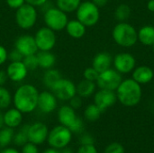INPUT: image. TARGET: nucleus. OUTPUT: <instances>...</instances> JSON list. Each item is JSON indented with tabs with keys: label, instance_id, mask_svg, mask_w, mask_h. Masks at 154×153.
I'll use <instances>...</instances> for the list:
<instances>
[{
	"label": "nucleus",
	"instance_id": "393cba45",
	"mask_svg": "<svg viewBox=\"0 0 154 153\" xmlns=\"http://www.w3.org/2000/svg\"><path fill=\"white\" fill-rule=\"evenodd\" d=\"M60 78H61L60 72L59 70L51 68V69H46L45 73L43 74L42 81H43V84L45 85V87H47L48 88L51 89L53 87V85Z\"/></svg>",
	"mask_w": 154,
	"mask_h": 153
},
{
	"label": "nucleus",
	"instance_id": "0eeeda50",
	"mask_svg": "<svg viewBox=\"0 0 154 153\" xmlns=\"http://www.w3.org/2000/svg\"><path fill=\"white\" fill-rule=\"evenodd\" d=\"M37 21V10L36 7L30 4H23L15 12L16 24L23 30H29L32 28Z\"/></svg>",
	"mask_w": 154,
	"mask_h": 153
},
{
	"label": "nucleus",
	"instance_id": "7ed1b4c3",
	"mask_svg": "<svg viewBox=\"0 0 154 153\" xmlns=\"http://www.w3.org/2000/svg\"><path fill=\"white\" fill-rule=\"evenodd\" d=\"M112 34L115 41L122 47H132L138 40V34L134 27L124 22L115 26Z\"/></svg>",
	"mask_w": 154,
	"mask_h": 153
},
{
	"label": "nucleus",
	"instance_id": "423d86ee",
	"mask_svg": "<svg viewBox=\"0 0 154 153\" xmlns=\"http://www.w3.org/2000/svg\"><path fill=\"white\" fill-rule=\"evenodd\" d=\"M45 25L54 32H60L65 29L69 19L67 14L57 6L49 7L43 14Z\"/></svg>",
	"mask_w": 154,
	"mask_h": 153
},
{
	"label": "nucleus",
	"instance_id": "5701e85b",
	"mask_svg": "<svg viewBox=\"0 0 154 153\" xmlns=\"http://www.w3.org/2000/svg\"><path fill=\"white\" fill-rule=\"evenodd\" d=\"M76 90H77V95H79L80 97L87 98L91 96L95 93L96 84L93 81L84 78L76 86Z\"/></svg>",
	"mask_w": 154,
	"mask_h": 153
},
{
	"label": "nucleus",
	"instance_id": "2f4dec72",
	"mask_svg": "<svg viewBox=\"0 0 154 153\" xmlns=\"http://www.w3.org/2000/svg\"><path fill=\"white\" fill-rule=\"evenodd\" d=\"M23 62L27 68L28 70H35L37 68H39L38 64V59L36 54H32V55H27L24 56L23 59Z\"/></svg>",
	"mask_w": 154,
	"mask_h": 153
},
{
	"label": "nucleus",
	"instance_id": "ea45409f",
	"mask_svg": "<svg viewBox=\"0 0 154 153\" xmlns=\"http://www.w3.org/2000/svg\"><path fill=\"white\" fill-rule=\"evenodd\" d=\"M7 5L12 9H18L23 4H25V0H5Z\"/></svg>",
	"mask_w": 154,
	"mask_h": 153
},
{
	"label": "nucleus",
	"instance_id": "f3484780",
	"mask_svg": "<svg viewBox=\"0 0 154 153\" xmlns=\"http://www.w3.org/2000/svg\"><path fill=\"white\" fill-rule=\"evenodd\" d=\"M5 71L8 79L12 80L13 82H21L27 77L29 70L23 61H14L11 62L7 66Z\"/></svg>",
	"mask_w": 154,
	"mask_h": 153
},
{
	"label": "nucleus",
	"instance_id": "a19ab883",
	"mask_svg": "<svg viewBox=\"0 0 154 153\" xmlns=\"http://www.w3.org/2000/svg\"><path fill=\"white\" fill-rule=\"evenodd\" d=\"M7 60H8L7 50H6V49L4 46L0 45V66L3 65Z\"/></svg>",
	"mask_w": 154,
	"mask_h": 153
},
{
	"label": "nucleus",
	"instance_id": "4468645a",
	"mask_svg": "<svg viewBox=\"0 0 154 153\" xmlns=\"http://www.w3.org/2000/svg\"><path fill=\"white\" fill-rule=\"evenodd\" d=\"M49 131L47 126L42 123H34L31 125H29L27 136H28V142L39 145L42 144L48 137Z\"/></svg>",
	"mask_w": 154,
	"mask_h": 153
},
{
	"label": "nucleus",
	"instance_id": "c756f323",
	"mask_svg": "<svg viewBox=\"0 0 154 153\" xmlns=\"http://www.w3.org/2000/svg\"><path fill=\"white\" fill-rule=\"evenodd\" d=\"M13 97L9 90L4 87H0V109L7 108L10 106Z\"/></svg>",
	"mask_w": 154,
	"mask_h": 153
},
{
	"label": "nucleus",
	"instance_id": "f257e3e1",
	"mask_svg": "<svg viewBox=\"0 0 154 153\" xmlns=\"http://www.w3.org/2000/svg\"><path fill=\"white\" fill-rule=\"evenodd\" d=\"M38 96L39 92L33 85L23 84L16 89L13 96V102L15 108L23 114H28L36 109Z\"/></svg>",
	"mask_w": 154,
	"mask_h": 153
},
{
	"label": "nucleus",
	"instance_id": "1a4fd4ad",
	"mask_svg": "<svg viewBox=\"0 0 154 153\" xmlns=\"http://www.w3.org/2000/svg\"><path fill=\"white\" fill-rule=\"evenodd\" d=\"M122 76L116 69H108L99 73L97 79V85L100 89L116 90L122 82Z\"/></svg>",
	"mask_w": 154,
	"mask_h": 153
},
{
	"label": "nucleus",
	"instance_id": "de8ad7c7",
	"mask_svg": "<svg viewBox=\"0 0 154 153\" xmlns=\"http://www.w3.org/2000/svg\"><path fill=\"white\" fill-rule=\"evenodd\" d=\"M147 7H148V10H150L151 12H154V0H150L148 2Z\"/></svg>",
	"mask_w": 154,
	"mask_h": 153
},
{
	"label": "nucleus",
	"instance_id": "72a5a7b5",
	"mask_svg": "<svg viewBox=\"0 0 154 153\" xmlns=\"http://www.w3.org/2000/svg\"><path fill=\"white\" fill-rule=\"evenodd\" d=\"M98 75H99V72H97L93 67L91 68H88L84 70V73H83V76H84V78L85 79H88V80H90V81H97V78H98Z\"/></svg>",
	"mask_w": 154,
	"mask_h": 153
},
{
	"label": "nucleus",
	"instance_id": "f8f14e48",
	"mask_svg": "<svg viewBox=\"0 0 154 153\" xmlns=\"http://www.w3.org/2000/svg\"><path fill=\"white\" fill-rule=\"evenodd\" d=\"M116 100V93L113 90L100 89L94 96V104L97 106L102 112H105L106 109L113 106Z\"/></svg>",
	"mask_w": 154,
	"mask_h": 153
},
{
	"label": "nucleus",
	"instance_id": "6ab92c4d",
	"mask_svg": "<svg viewBox=\"0 0 154 153\" xmlns=\"http://www.w3.org/2000/svg\"><path fill=\"white\" fill-rule=\"evenodd\" d=\"M154 73L152 69L147 66H141L134 69L133 73V79L137 83L141 84H147L152 80Z\"/></svg>",
	"mask_w": 154,
	"mask_h": 153
},
{
	"label": "nucleus",
	"instance_id": "9d476101",
	"mask_svg": "<svg viewBox=\"0 0 154 153\" xmlns=\"http://www.w3.org/2000/svg\"><path fill=\"white\" fill-rule=\"evenodd\" d=\"M51 90L58 99L62 101H69L77 95L76 85L68 78H61L59 79L53 85Z\"/></svg>",
	"mask_w": 154,
	"mask_h": 153
},
{
	"label": "nucleus",
	"instance_id": "c03bdc74",
	"mask_svg": "<svg viewBox=\"0 0 154 153\" xmlns=\"http://www.w3.org/2000/svg\"><path fill=\"white\" fill-rule=\"evenodd\" d=\"M92 2H93L97 7H103V6H105V5L107 4L108 0H92Z\"/></svg>",
	"mask_w": 154,
	"mask_h": 153
},
{
	"label": "nucleus",
	"instance_id": "cd10ccee",
	"mask_svg": "<svg viewBox=\"0 0 154 153\" xmlns=\"http://www.w3.org/2000/svg\"><path fill=\"white\" fill-rule=\"evenodd\" d=\"M14 130L10 127H3L0 129V147H6L14 139Z\"/></svg>",
	"mask_w": 154,
	"mask_h": 153
},
{
	"label": "nucleus",
	"instance_id": "7c9ffc66",
	"mask_svg": "<svg viewBox=\"0 0 154 153\" xmlns=\"http://www.w3.org/2000/svg\"><path fill=\"white\" fill-rule=\"evenodd\" d=\"M29 125H24L16 134L14 136V142L17 146H23L26 142H28V136H27V132H28Z\"/></svg>",
	"mask_w": 154,
	"mask_h": 153
},
{
	"label": "nucleus",
	"instance_id": "2eb2a0df",
	"mask_svg": "<svg viewBox=\"0 0 154 153\" xmlns=\"http://www.w3.org/2000/svg\"><path fill=\"white\" fill-rule=\"evenodd\" d=\"M114 66L119 73H129L134 70L135 67V59L129 53H119L114 60Z\"/></svg>",
	"mask_w": 154,
	"mask_h": 153
},
{
	"label": "nucleus",
	"instance_id": "09e8293b",
	"mask_svg": "<svg viewBox=\"0 0 154 153\" xmlns=\"http://www.w3.org/2000/svg\"><path fill=\"white\" fill-rule=\"evenodd\" d=\"M60 153H73V151H72V150L70 148L66 146V147L60 149Z\"/></svg>",
	"mask_w": 154,
	"mask_h": 153
},
{
	"label": "nucleus",
	"instance_id": "58836bf2",
	"mask_svg": "<svg viewBox=\"0 0 154 153\" xmlns=\"http://www.w3.org/2000/svg\"><path fill=\"white\" fill-rule=\"evenodd\" d=\"M79 142H80V144L81 145H90V144H94V142H95L94 138L89 133H84V134H82L80 136Z\"/></svg>",
	"mask_w": 154,
	"mask_h": 153
},
{
	"label": "nucleus",
	"instance_id": "6e6552de",
	"mask_svg": "<svg viewBox=\"0 0 154 153\" xmlns=\"http://www.w3.org/2000/svg\"><path fill=\"white\" fill-rule=\"evenodd\" d=\"M72 133L64 125H59L54 127L48 134V143L51 147L60 150L68 146L71 141Z\"/></svg>",
	"mask_w": 154,
	"mask_h": 153
},
{
	"label": "nucleus",
	"instance_id": "412c9836",
	"mask_svg": "<svg viewBox=\"0 0 154 153\" xmlns=\"http://www.w3.org/2000/svg\"><path fill=\"white\" fill-rule=\"evenodd\" d=\"M23 120V113L17 108H11L4 114L5 125L10 128L17 127L21 124Z\"/></svg>",
	"mask_w": 154,
	"mask_h": 153
},
{
	"label": "nucleus",
	"instance_id": "dca6fc26",
	"mask_svg": "<svg viewBox=\"0 0 154 153\" xmlns=\"http://www.w3.org/2000/svg\"><path fill=\"white\" fill-rule=\"evenodd\" d=\"M57 97L52 92L42 91L39 93L37 107L44 114H50L57 108Z\"/></svg>",
	"mask_w": 154,
	"mask_h": 153
},
{
	"label": "nucleus",
	"instance_id": "e433bc0d",
	"mask_svg": "<svg viewBox=\"0 0 154 153\" xmlns=\"http://www.w3.org/2000/svg\"><path fill=\"white\" fill-rule=\"evenodd\" d=\"M82 97H80L79 95L77 96H74L72 98H70L69 101V106L73 108V109H79V108H80L81 107V106H82V99H81Z\"/></svg>",
	"mask_w": 154,
	"mask_h": 153
},
{
	"label": "nucleus",
	"instance_id": "a211bd4d",
	"mask_svg": "<svg viewBox=\"0 0 154 153\" xmlns=\"http://www.w3.org/2000/svg\"><path fill=\"white\" fill-rule=\"evenodd\" d=\"M113 62V58L112 56L106 51L99 52L97 53L95 58L93 59L92 62V67L99 73L110 69L111 65Z\"/></svg>",
	"mask_w": 154,
	"mask_h": 153
},
{
	"label": "nucleus",
	"instance_id": "49530a36",
	"mask_svg": "<svg viewBox=\"0 0 154 153\" xmlns=\"http://www.w3.org/2000/svg\"><path fill=\"white\" fill-rule=\"evenodd\" d=\"M1 153H19V151L13 148H7V149H4Z\"/></svg>",
	"mask_w": 154,
	"mask_h": 153
},
{
	"label": "nucleus",
	"instance_id": "aec40b11",
	"mask_svg": "<svg viewBox=\"0 0 154 153\" xmlns=\"http://www.w3.org/2000/svg\"><path fill=\"white\" fill-rule=\"evenodd\" d=\"M65 29L67 33L73 39H80L86 33V26L78 19L69 20Z\"/></svg>",
	"mask_w": 154,
	"mask_h": 153
},
{
	"label": "nucleus",
	"instance_id": "c9c22d12",
	"mask_svg": "<svg viewBox=\"0 0 154 153\" xmlns=\"http://www.w3.org/2000/svg\"><path fill=\"white\" fill-rule=\"evenodd\" d=\"M22 153H39V151L36 144H33L29 142L23 146Z\"/></svg>",
	"mask_w": 154,
	"mask_h": 153
},
{
	"label": "nucleus",
	"instance_id": "4be33fe9",
	"mask_svg": "<svg viewBox=\"0 0 154 153\" xmlns=\"http://www.w3.org/2000/svg\"><path fill=\"white\" fill-rule=\"evenodd\" d=\"M38 59L39 68L43 69H49L53 68L56 63V57L55 55L51 52V50H40L36 53Z\"/></svg>",
	"mask_w": 154,
	"mask_h": 153
},
{
	"label": "nucleus",
	"instance_id": "b1692460",
	"mask_svg": "<svg viewBox=\"0 0 154 153\" xmlns=\"http://www.w3.org/2000/svg\"><path fill=\"white\" fill-rule=\"evenodd\" d=\"M138 40L144 45H152L154 43V27L151 25L143 26L137 32Z\"/></svg>",
	"mask_w": 154,
	"mask_h": 153
},
{
	"label": "nucleus",
	"instance_id": "39448f33",
	"mask_svg": "<svg viewBox=\"0 0 154 153\" xmlns=\"http://www.w3.org/2000/svg\"><path fill=\"white\" fill-rule=\"evenodd\" d=\"M76 15L77 19L86 27L94 26L99 20V7L91 1H85L80 3L79 6L76 10Z\"/></svg>",
	"mask_w": 154,
	"mask_h": 153
},
{
	"label": "nucleus",
	"instance_id": "20e7f679",
	"mask_svg": "<svg viewBox=\"0 0 154 153\" xmlns=\"http://www.w3.org/2000/svg\"><path fill=\"white\" fill-rule=\"evenodd\" d=\"M58 119L61 125L69 128L71 133H81L84 130V122L79 117L70 106H62L58 112Z\"/></svg>",
	"mask_w": 154,
	"mask_h": 153
},
{
	"label": "nucleus",
	"instance_id": "79ce46f5",
	"mask_svg": "<svg viewBox=\"0 0 154 153\" xmlns=\"http://www.w3.org/2000/svg\"><path fill=\"white\" fill-rule=\"evenodd\" d=\"M48 2V0H25V3L30 4L35 7L37 6H42L44 4H46Z\"/></svg>",
	"mask_w": 154,
	"mask_h": 153
},
{
	"label": "nucleus",
	"instance_id": "8fccbe9b",
	"mask_svg": "<svg viewBox=\"0 0 154 153\" xmlns=\"http://www.w3.org/2000/svg\"><path fill=\"white\" fill-rule=\"evenodd\" d=\"M5 125V122H4V115L0 113V129L3 128Z\"/></svg>",
	"mask_w": 154,
	"mask_h": 153
},
{
	"label": "nucleus",
	"instance_id": "a18cd8bd",
	"mask_svg": "<svg viewBox=\"0 0 154 153\" xmlns=\"http://www.w3.org/2000/svg\"><path fill=\"white\" fill-rule=\"evenodd\" d=\"M42 153H60V151L55 148H50V149H46Z\"/></svg>",
	"mask_w": 154,
	"mask_h": 153
},
{
	"label": "nucleus",
	"instance_id": "bb28decb",
	"mask_svg": "<svg viewBox=\"0 0 154 153\" xmlns=\"http://www.w3.org/2000/svg\"><path fill=\"white\" fill-rule=\"evenodd\" d=\"M102 113L103 112L98 108L97 106H96L95 104H91L86 107L84 111V116L88 122H96L100 118Z\"/></svg>",
	"mask_w": 154,
	"mask_h": 153
},
{
	"label": "nucleus",
	"instance_id": "473e14b6",
	"mask_svg": "<svg viewBox=\"0 0 154 153\" xmlns=\"http://www.w3.org/2000/svg\"><path fill=\"white\" fill-rule=\"evenodd\" d=\"M104 153H125V150L121 143L112 142L106 147Z\"/></svg>",
	"mask_w": 154,
	"mask_h": 153
},
{
	"label": "nucleus",
	"instance_id": "ddd939ff",
	"mask_svg": "<svg viewBox=\"0 0 154 153\" xmlns=\"http://www.w3.org/2000/svg\"><path fill=\"white\" fill-rule=\"evenodd\" d=\"M14 48L19 50L23 56L36 54L38 51L34 36L30 34H23L19 36L15 40Z\"/></svg>",
	"mask_w": 154,
	"mask_h": 153
},
{
	"label": "nucleus",
	"instance_id": "37998d69",
	"mask_svg": "<svg viewBox=\"0 0 154 153\" xmlns=\"http://www.w3.org/2000/svg\"><path fill=\"white\" fill-rule=\"evenodd\" d=\"M8 79L6 71L5 70H0V87H3Z\"/></svg>",
	"mask_w": 154,
	"mask_h": 153
},
{
	"label": "nucleus",
	"instance_id": "f704fd0d",
	"mask_svg": "<svg viewBox=\"0 0 154 153\" xmlns=\"http://www.w3.org/2000/svg\"><path fill=\"white\" fill-rule=\"evenodd\" d=\"M23 55L19 51L17 50L15 48L14 50H12L9 53H8V60L11 61V62H14V61H23Z\"/></svg>",
	"mask_w": 154,
	"mask_h": 153
},
{
	"label": "nucleus",
	"instance_id": "a878e982",
	"mask_svg": "<svg viewBox=\"0 0 154 153\" xmlns=\"http://www.w3.org/2000/svg\"><path fill=\"white\" fill-rule=\"evenodd\" d=\"M81 0H56L57 7L66 14L75 12L79 6Z\"/></svg>",
	"mask_w": 154,
	"mask_h": 153
},
{
	"label": "nucleus",
	"instance_id": "3c124183",
	"mask_svg": "<svg viewBox=\"0 0 154 153\" xmlns=\"http://www.w3.org/2000/svg\"><path fill=\"white\" fill-rule=\"evenodd\" d=\"M152 46H153V50H154V43H153V44H152Z\"/></svg>",
	"mask_w": 154,
	"mask_h": 153
},
{
	"label": "nucleus",
	"instance_id": "9b49d317",
	"mask_svg": "<svg viewBox=\"0 0 154 153\" xmlns=\"http://www.w3.org/2000/svg\"><path fill=\"white\" fill-rule=\"evenodd\" d=\"M34 39L36 41V45L38 50H51L57 41L55 32L50 29L49 27H42L40 28L35 35Z\"/></svg>",
	"mask_w": 154,
	"mask_h": 153
},
{
	"label": "nucleus",
	"instance_id": "c85d7f7f",
	"mask_svg": "<svg viewBox=\"0 0 154 153\" xmlns=\"http://www.w3.org/2000/svg\"><path fill=\"white\" fill-rule=\"evenodd\" d=\"M131 14V9L127 5H120L119 6H117V8L116 9L115 12V16L116 19L119 22H124L126 19L129 18Z\"/></svg>",
	"mask_w": 154,
	"mask_h": 153
},
{
	"label": "nucleus",
	"instance_id": "f03ea898",
	"mask_svg": "<svg viewBox=\"0 0 154 153\" xmlns=\"http://www.w3.org/2000/svg\"><path fill=\"white\" fill-rule=\"evenodd\" d=\"M116 96L125 106H134L140 103L142 98L141 86L133 78L123 80L116 89Z\"/></svg>",
	"mask_w": 154,
	"mask_h": 153
},
{
	"label": "nucleus",
	"instance_id": "4c0bfd02",
	"mask_svg": "<svg viewBox=\"0 0 154 153\" xmlns=\"http://www.w3.org/2000/svg\"><path fill=\"white\" fill-rule=\"evenodd\" d=\"M77 153H98L94 144L90 145H81Z\"/></svg>",
	"mask_w": 154,
	"mask_h": 153
}]
</instances>
